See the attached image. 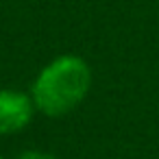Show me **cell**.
Wrapping results in <instances>:
<instances>
[{"mask_svg":"<svg viewBox=\"0 0 159 159\" xmlns=\"http://www.w3.org/2000/svg\"><path fill=\"white\" fill-rule=\"evenodd\" d=\"M89 83L92 72L83 59L59 57L39 72L33 85V102L46 116H63L85 98Z\"/></svg>","mask_w":159,"mask_h":159,"instance_id":"1","label":"cell"},{"mask_svg":"<svg viewBox=\"0 0 159 159\" xmlns=\"http://www.w3.org/2000/svg\"><path fill=\"white\" fill-rule=\"evenodd\" d=\"M0 159H2V157H0Z\"/></svg>","mask_w":159,"mask_h":159,"instance_id":"4","label":"cell"},{"mask_svg":"<svg viewBox=\"0 0 159 159\" xmlns=\"http://www.w3.org/2000/svg\"><path fill=\"white\" fill-rule=\"evenodd\" d=\"M20 159H55V157H50V155H44V152H24V155H20Z\"/></svg>","mask_w":159,"mask_h":159,"instance_id":"3","label":"cell"},{"mask_svg":"<svg viewBox=\"0 0 159 159\" xmlns=\"http://www.w3.org/2000/svg\"><path fill=\"white\" fill-rule=\"evenodd\" d=\"M33 116V102L18 92H0V135H9L29 124Z\"/></svg>","mask_w":159,"mask_h":159,"instance_id":"2","label":"cell"}]
</instances>
